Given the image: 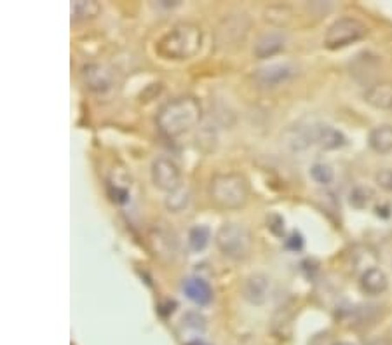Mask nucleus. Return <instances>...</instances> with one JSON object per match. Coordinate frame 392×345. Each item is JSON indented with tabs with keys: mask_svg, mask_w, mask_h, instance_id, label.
<instances>
[{
	"mask_svg": "<svg viewBox=\"0 0 392 345\" xmlns=\"http://www.w3.org/2000/svg\"><path fill=\"white\" fill-rule=\"evenodd\" d=\"M203 28L192 21L173 25L155 42V53L163 60L185 61L197 56L203 47Z\"/></svg>",
	"mask_w": 392,
	"mask_h": 345,
	"instance_id": "nucleus-1",
	"label": "nucleus"
},
{
	"mask_svg": "<svg viewBox=\"0 0 392 345\" xmlns=\"http://www.w3.org/2000/svg\"><path fill=\"white\" fill-rule=\"evenodd\" d=\"M203 119V105L194 96H180L159 110L157 128L166 138L183 136L199 126Z\"/></svg>",
	"mask_w": 392,
	"mask_h": 345,
	"instance_id": "nucleus-2",
	"label": "nucleus"
},
{
	"mask_svg": "<svg viewBox=\"0 0 392 345\" xmlns=\"http://www.w3.org/2000/svg\"><path fill=\"white\" fill-rule=\"evenodd\" d=\"M207 193L218 209L235 211L248 204L249 183L239 173H218L209 180Z\"/></svg>",
	"mask_w": 392,
	"mask_h": 345,
	"instance_id": "nucleus-3",
	"label": "nucleus"
},
{
	"mask_svg": "<svg viewBox=\"0 0 392 345\" xmlns=\"http://www.w3.org/2000/svg\"><path fill=\"white\" fill-rule=\"evenodd\" d=\"M215 244L223 257L230 260H246L253 250V235L241 224H223L215 234Z\"/></svg>",
	"mask_w": 392,
	"mask_h": 345,
	"instance_id": "nucleus-4",
	"label": "nucleus"
},
{
	"mask_svg": "<svg viewBox=\"0 0 392 345\" xmlns=\"http://www.w3.org/2000/svg\"><path fill=\"white\" fill-rule=\"evenodd\" d=\"M368 35V27L356 18H340L330 25L325 34V47L342 49Z\"/></svg>",
	"mask_w": 392,
	"mask_h": 345,
	"instance_id": "nucleus-5",
	"label": "nucleus"
},
{
	"mask_svg": "<svg viewBox=\"0 0 392 345\" xmlns=\"http://www.w3.org/2000/svg\"><path fill=\"white\" fill-rule=\"evenodd\" d=\"M251 28V19L244 14H229L222 19L216 27L215 38L220 47H234L246 40Z\"/></svg>",
	"mask_w": 392,
	"mask_h": 345,
	"instance_id": "nucleus-6",
	"label": "nucleus"
},
{
	"mask_svg": "<svg viewBox=\"0 0 392 345\" xmlns=\"http://www.w3.org/2000/svg\"><path fill=\"white\" fill-rule=\"evenodd\" d=\"M150 176L154 185L163 192H174L181 187V171L174 160L168 157H157L152 163Z\"/></svg>",
	"mask_w": 392,
	"mask_h": 345,
	"instance_id": "nucleus-7",
	"label": "nucleus"
},
{
	"mask_svg": "<svg viewBox=\"0 0 392 345\" xmlns=\"http://www.w3.org/2000/svg\"><path fill=\"white\" fill-rule=\"evenodd\" d=\"M297 73L293 64L290 63H272L267 67L255 70L253 80L260 86V88H277L281 84L288 82L291 77Z\"/></svg>",
	"mask_w": 392,
	"mask_h": 345,
	"instance_id": "nucleus-8",
	"label": "nucleus"
},
{
	"mask_svg": "<svg viewBox=\"0 0 392 345\" xmlns=\"http://www.w3.org/2000/svg\"><path fill=\"white\" fill-rule=\"evenodd\" d=\"M242 298L251 305H264L270 295V277L257 272L246 277L241 288Z\"/></svg>",
	"mask_w": 392,
	"mask_h": 345,
	"instance_id": "nucleus-9",
	"label": "nucleus"
},
{
	"mask_svg": "<svg viewBox=\"0 0 392 345\" xmlns=\"http://www.w3.org/2000/svg\"><path fill=\"white\" fill-rule=\"evenodd\" d=\"M82 80L93 93H106L113 86V73L105 64L89 63L82 69Z\"/></svg>",
	"mask_w": 392,
	"mask_h": 345,
	"instance_id": "nucleus-10",
	"label": "nucleus"
},
{
	"mask_svg": "<svg viewBox=\"0 0 392 345\" xmlns=\"http://www.w3.org/2000/svg\"><path fill=\"white\" fill-rule=\"evenodd\" d=\"M284 47H286V35L283 32H267L257 38L253 54L258 60H267L284 51Z\"/></svg>",
	"mask_w": 392,
	"mask_h": 345,
	"instance_id": "nucleus-11",
	"label": "nucleus"
},
{
	"mask_svg": "<svg viewBox=\"0 0 392 345\" xmlns=\"http://www.w3.org/2000/svg\"><path fill=\"white\" fill-rule=\"evenodd\" d=\"M310 133H312V145H319L325 150H336L347 143L342 131L328 124L310 126Z\"/></svg>",
	"mask_w": 392,
	"mask_h": 345,
	"instance_id": "nucleus-12",
	"label": "nucleus"
},
{
	"mask_svg": "<svg viewBox=\"0 0 392 345\" xmlns=\"http://www.w3.org/2000/svg\"><path fill=\"white\" fill-rule=\"evenodd\" d=\"M365 102L378 110H392V82L380 80L365 91Z\"/></svg>",
	"mask_w": 392,
	"mask_h": 345,
	"instance_id": "nucleus-13",
	"label": "nucleus"
},
{
	"mask_svg": "<svg viewBox=\"0 0 392 345\" xmlns=\"http://www.w3.org/2000/svg\"><path fill=\"white\" fill-rule=\"evenodd\" d=\"M183 293L190 302L197 305H207L213 300V289L209 283L200 279V277H189L181 286Z\"/></svg>",
	"mask_w": 392,
	"mask_h": 345,
	"instance_id": "nucleus-14",
	"label": "nucleus"
},
{
	"mask_svg": "<svg viewBox=\"0 0 392 345\" xmlns=\"http://www.w3.org/2000/svg\"><path fill=\"white\" fill-rule=\"evenodd\" d=\"M359 285H361V289L366 295H382L389 288V277L378 267H370V269H366L362 272Z\"/></svg>",
	"mask_w": 392,
	"mask_h": 345,
	"instance_id": "nucleus-15",
	"label": "nucleus"
},
{
	"mask_svg": "<svg viewBox=\"0 0 392 345\" xmlns=\"http://www.w3.org/2000/svg\"><path fill=\"white\" fill-rule=\"evenodd\" d=\"M281 143L290 148V150H293V152H298V150H303V148L310 147V145H312L310 126H307V128H302V126L290 128L288 131H284V134L281 136Z\"/></svg>",
	"mask_w": 392,
	"mask_h": 345,
	"instance_id": "nucleus-16",
	"label": "nucleus"
},
{
	"mask_svg": "<svg viewBox=\"0 0 392 345\" xmlns=\"http://www.w3.org/2000/svg\"><path fill=\"white\" fill-rule=\"evenodd\" d=\"M368 145L373 152L377 154H391L392 152V126L382 124L377 126L368 134Z\"/></svg>",
	"mask_w": 392,
	"mask_h": 345,
	"instance_id": "nucleus-17",
	"label": "nucleus"
},
{
	"mask_svg": "<svg viewBox=\"0 0 392 345\" xmlns=\"http://www.w3.org/2000/svg\"><path fill=\"white\" fill-rule=\"evenodd\" d=\"M270 330L275 338L279 340H288L293 333V316L286 311H279L272 318Z\"/></svg>",
	"mask_w": 392,
	"mask_h": 345,
	"instance_id": "nucleus-18",
	"label": "nucleus"
},
{
	"mask_svg": "<svg viewBox=\"0 0 392 345\" xmlns=\"http://www.w3.org/2000/svg\"><path fill=\"white\" fill-rule=\"evenodd\" d=\"M102 12V5L95 0H77L72 4V18L76 21H87Z\"/></svg>",
	"mask_w": 392,
	"mask_h": 345,
	"instance_id": "nucleus-19",
	"label": "nucleus"
},
{
	"mask_svg": "<svg viewBox=\"0 0 392 345\" xmlns=\"http://www.w3.org/2000/svg\"><path fill=\"white\" fill-rule=\"evenodd\" d=\"M209 239H211V230L206 225H196L189 230V246L196 253L206 250Z\"/></svg>",
	"mask_w": 392,
	"mask_h": 345,
	"instance_id": "nucleus-20",
	"label": "nucleus"
},
{
	"mask_svg": "<svg viewBox=\"0 0 392 345\" xmlns=\"http://www.w3.org/2000/svg\"><path fill=\"white\" fill-rule=\"evenodd\" d=\"M189 201H190L189 190L183 189V187H180V189L174 190V192L168 193L166 208L170 209V211H173V213H180L181 209L187 208Z\"/></svg>",
	"mask_w": 392,
	"mask_h": 345,
	"instance_id": "nucleus-21",
	"label": "nucleus"
},
{
	"mask_svg": "<svg viewBox=\"0 0 392 345\" xmlns=\"http://www.w3.org/2000/svg\"><path fill=\"white\" fill-rule=\"evenodd\" d=\"M310 176H312L314 182L321 183V185H328L335 178V171H333V167L330 164L317 163L310 167Z\"/></svg>",
	"mask_w": 392,
	"mask_h": 345,
	"instance_id": "nucleus-22",
	"label": "nucleus"
},
{
	"mask_svg": "<svg viewBox=\"0 0 392 345\" xmlns=\"http://www.w3.org/2000/svg\"><path fill=\"white\" fill-rule=\"evenodd\" d=\"M371 199H373V192L366 187H356L351 192V204L356 209H365L366 206L370 204Z\"/></svg>",
	"mask_w": 392,
	"mask_h": 345,
	"instance_id": "nucleus-23",
	"label": "nucleus"
},
{
	"mask_svg": "<svg viewBox=\"0 0 392 345\" xmlns=\"http://www.w3.org/2000/svg\"><path fill=\"white\" fill-rule=\"evenodd\" d=\"M267 228L275 237H281V239H283L284 234H286V227H284V218L281 217L279 213H270V215H267Z\"/></svg>",
	"mask_w": 392,
	"mask_h": 345,
	"instance_id": "nucleus-24",
	"label": "nucleus"
},
{
	"mask_svg": "<svg viewBox=\"0 0 392 345\" xmlns=\"http://www.w3.org/2000/svg\"><path fill=\"white\" fill-rule=\"evenodd\" d=\"M375 182L378 183V187L387 192H392V169H380L375 175Z\"/></svg>",
	"mask_w": 392,
	"mask_h": 345,
	"instance_id": "nucleus-25",
	"label": "nucleus"
},
{
	"mask_svg": "<svg viewBox=\"0 0 392 345\" xmlns=\"http://www.w3.org/2000/svg\"><path fill=\"white\" fill-rule=\"evenodd\" d=\"M286 246L290 248V250H293V251L302 250V246H303L302 235L298 234V232H293V234L290 235V239H286Z\"/></svg>",
	"mask_w": 392,
	"mask_h": 345,
	"instance_id": "nucleus-26",
	"label": "nucleus"
},
{
	"mask_svg": "<svg viewBox=\"0 0 392 345\" xmlns=\"http://www.w3.org/2000/svg\"><path fill=\"white\" fill-rule=\"evenodd\" d=\"M368 345H391V342L385 340V338H377V340L370 342V344H368Z\"/></svg>",
	"mask_w": 392,
	"mask_h": 345,
	"instance_id": "nucleus-27",
	"label": "nucleus"
},
{
	"mask_svg": "<svg viewBox=\"0 0 392 345\" xmlns=\"http://www.w3.org/2000/svg\"><path fill=\"white\" fill-rule=\"evenodd\" d=\"M189 345H207L206 342H203V340H194V342H190Z\"/></svg>",
	"mask_w": 392,
	"mask_h": 345,
	"instance_id": "nucleus-28",
	"label": "nucleus"
},
{
	"mask_svg": "<svg viewBox=\"0 0 392 345\" xmlns=\"http://www.w3.org/2000/svg\"><path fill=\"white\" fill-rule=\"evenodd\" d=\"M338 345H352V344H349V342H342V344H338Z\"/></svg>",
	"mask_w": 392,
	"mask_h": 345,
	"instance_id": "nucleus-29",
	"label": "nucleus"
}]
</instances>
